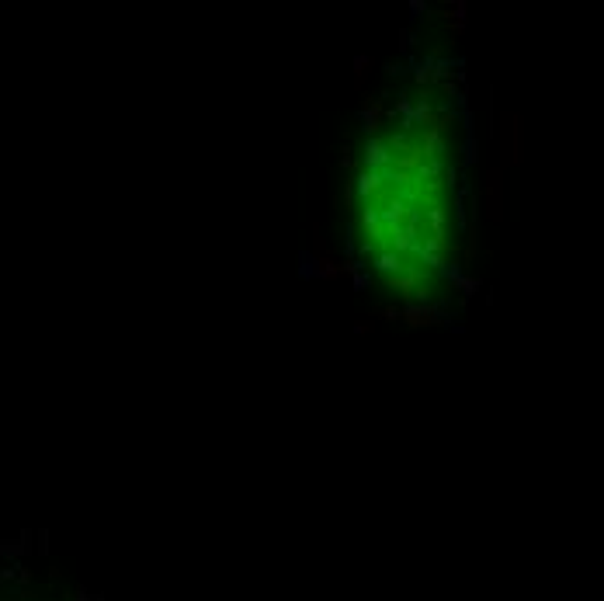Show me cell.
Segmentation results:
<instances>
[{
  "mask_svg": "<svg viewBox=\"0 0 604 601\" xmlns=\"http://www.w3.org/2000/svg\"><path fill=\"white\" fill-rule=\"evenodd\" d=\"M455 119L407 101L375 126L358 174V244L393 289L427 296L455 254Z\"/></svg>",
  "mask_w": 604,
  "mask_h": 601,
  "instance_id": "cell-1",
  "label": "cell"
}]
</instances>
